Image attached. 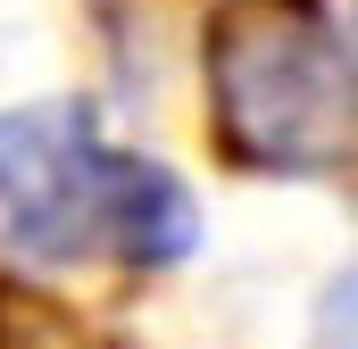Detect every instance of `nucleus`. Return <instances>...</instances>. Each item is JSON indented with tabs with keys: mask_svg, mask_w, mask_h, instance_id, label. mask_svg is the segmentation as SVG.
I'll use <instances>...</instances> for the list:
<instances>
[{
	"mask_svg": "<svg viewBox=\"0 0 358 349\" xmlns=\"http://www.w3.org/2000/svg\"><path fill=\"white\" fill-rule=\"evenodd\" d=\"M200 208L176 174L100 133L92 100L0 117V250L25 266H159L192 258Z\"/></svg>",
	"mask_w": 358,
	"mask_h": 349,
	"instance_id": "obj_1",
	"label": "nucleus"
},
{
	"mask_svg": "<svg viewBox=\"0 0 358 349\" xmlns=\"http://www.w3.org/2000/svg\"><path fill=\"white\" fill-rule=\"evenodd\" d=\"M200 67H208V125L234 167H350V25L325 0H217Z\"/></svg>",
	"mask_w": 358,
	"mask_h": 349,
	"instance_id": "obj_2",
	"label": "nucleus"
}]
</instances>
